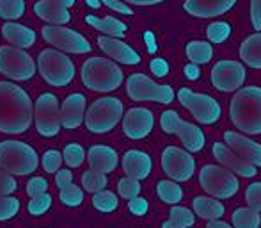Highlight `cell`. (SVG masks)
I'll return each mask as SVG.
<instances>
[{
	"mask_svg": "<svg viewBox=\"0 0 261 228\" xmlns=\"http://www.w3.org/2000/svg\"><path fill=\"white\" fill-rule=\"evenodd\" d=\"M34 105L27 91L13 82H0V132L23 134L31 128Z\"/></svg>",
	"mask_w": 261,
	"mask_h": 228,
	"instance_id": "6da1fadb",
	"label": "cell"
},
{
	"mask_svg": "<svg viewBox=\"0 0 261 228\" xmlns=\"http://www.w3.org/2000/svg\"><path fill=\"white\" fill-rule=\"evenodd\" d=\"M229 118L244 134H261V87L247 86L237 89V95L231 98Z\"/></svg>",
	"mask_w": 261,
	"mask_h": 228,
	"instance_id": "7a4b0ae2",
	"label": "cell"
},
{
	"mask_svg": "<svg viewBox=\"0 0 261 228\" xmlns=\"http://www.w3.org/2000/svg\"><path fill=\"white\" fill-rule=\"evenodd\" d=\"M82 82L87 89L98 93L116 91L123 84V70L105 57H91L82 64Z\"/></svg>",
	"mask_w": 261,
	"mask_h": 228,
	"instance_id": "3957f363",
	"label": "cell"
},
{
	"mask_svg": "<svg viewBox=\"0 0 261 228\" xmlns=\"http://www.w3.org/2000/svg\"><path fill=\"white\" fill-rule=\"evenodd\" d=\"M39 166V157L31 145L21 141L0 143V170L9 175L23 176L36 171Z\"/></svg>",
	"mask_w": 261,
	"mask_h": 228,
	"instance_id": "277c9868",
	"label": "cell"
},
{
	"mask_svg": "<svg viewBox=\"0 0 261 228\" xmlns=\"http://www.w3.org/2000/svg\"><path fill=\"white\" fill-rule=\"evenodd\" d=\"M38 70L46 84L64 87L75 79V64L68 56L54 49H46L38 57Z\"/></svg>",
	"mask_w": 261,
	"mask_h": 228,
	"instance_id": "5b68a950",
	"label": "cell"
},
{
	"mask_svg": "<svg viewBox=\"0 0 261 228\" xmlns=\"http://www.w3.org/2000/svg\"><path fill=\"white\" fill-rule=\"evenodd\" d=\"M123 112L124 107L119 98L105 97L96 100L87 109V114H84V121L87 130L93 134H107L119 123Z\"/></svg>",
	"mask_w": 261,
	"mask_h": 228,
	"instance_id": "8992f818",
	"label": "cell"
},
{
	"mask_svg": "<svg viewBox=\"0 0 261 228\" xmlns=\"http://www.w3.org/2000/svg\"><path fill=\"white\" fill-rule=\"evenodd\" d=\"M199 184L204 191L213 198L227 200L233 198L240 189L238 178L233 171L217 164H206L199 173Z\"/></svg>",
	"mask_w": 261,
	"mask_h": 228,
	"instance_id": "52a82bcc",
	"label": "cell"
},
{
	"mask_svg": "<svg viewBox=\"0 0 261 228\" xmlns=\"http://www.w3.org/2000/svg\"><path fill=\"white\" fill-rule=\"evenodd\" d=\"M126 93L134 102H158L171 104L174 100V89L167 84L153 82L144 73H134L126 80Z\"/></svg>",
	"mask_w": 261,
	"mask_h": 228,
	"instance_id": "ba28073f",
	"label": "cell"
},
{
	"mask_svg": "<svg viewBox=\"0 0 261 228\" xmlns=\"http://www.w3.org/2000/svg\"><path fill=\"white\" fill-rule=\"evenodd\" d=\"M160 127L165 134H174L179 138L189 152H201L204 148V132L197 125L181 120L176 111H165L160 116Z\"/></svg>",
	"mask_w": 261,
	"mask_h": 228,
	"instance_id": "9c48e42d",
	"label": "cell"
},
{
	"mask_svg": "<svg viewBox=\"0 0 261 228\" xmlns=\"http://www.w3.org/2000/svg\"><path fill=\"white\" fill-rule=\"evenodd\" d=\"M178 100L199 123L212 125L220 120L222 109H220L219 102L213 97H210V95L194 93L189 87H181L178 91Z\"/></svg>",
	"mask_w": 261,
	"mask_h": 228,
	"instance_id": "30bf717a",
	"label": "cell"
},
{
	"mask_svg": "<svg viewBox=\"0 0 261 228\" xmlns=\"http://www.w3.org/2000/svg\"><path fill=\"white\" fill-rule=\"evenodd\" d=\"M0 73L13 80H29L36 73V62L25 52L13 45L0 47Z\"/></svg>",
	"mask_w": 261,
	"mask_h": 228,
	"instance_id": "8fae6325",
	"label": "cell"
},
{
	"mask_svg": "<svg viewBox=\"0 0 261 228\" xmlns=\"http://www.w3.org/2000/svg\"><path fill=\"white\" fill-rule=\"evenodd\" d=\"M36 128L43 138H54L61 130V118H59V102L54 93H43L34 105Z\"/></svg>",
	"mask_w": 261,
	"mask_h": 228,
	"instance_id": "7c38bea8",
	"label": "cell"
},
{
	"mask_svg": "<svg viewBox=\"0 0 261 228\" xmlns=\"http://www.w3.org/2000/svg\"><path fill=\"white\" fill-rule=\"evenodd\" d=\"M43 39L55 49L69 54H87L91 52V45L82 34L61 25H46L41 31Z\"/></svg>",
	"mask_w": 261,
	"mask_h": 228,
	"instance_id": "4fadbf2b",
	"label": "cell"
},
{
	"mask_svg": "<svg viewBox=\"0 0 261 228\" xmlns=\"http://www.w3.org/2000/svg\"><path fill=\"white\" fill-rule=\"evenodd\" d=\"M162 170L174 182H187L194 176L196 161L185 150H179L178 146H167L162 152Z\"/></svg>",
	"mask_w": 261,
	"mask_h": 228,
	"instance_id": "5bb4252c",
	"label": "cell"
},
{
	"mask_svg": "<svg viewBox=\"0 0 261 228\" xmlns=\"http://www.w3.org/2000/svg\"><path fill=\"white\" fill-rule=\"evenodd\" d=\"M245 66L238 61H219L212 68V84L222 93H233L240 89L245 82Z\"/></svg>",
	"mask_w": 261,
	"mask_h": 228,
	"instance_id": "9a60e30c",
	"label": "cell"
},
{
	"mask_svg": "<svg viewBox=\"0 0 261 228\" xmlns=\"http://www.w3.org/2000/svg\"><path fill=\"white\" fill-rule=\"evenodd\" d=\"M123 132L130 139H144L151 134L153 125H155V116L149 109L134 107L126 114H123Z\"/></svg>",
	"mask_w": 261,
	"mask_h": 228,
	"instance_id": "2e32d148",
	"label": "cell"
},
{
	"mask_svg": "<svg viewBox=\"0 0 261 228\" xmlns=\"http://www.w3.org/2000/svg\"><path fill=\"white\" fill-rule=\"evenodd\" d=\"M213 157L220 163V166L227 168L229 171H233L234 175L244 176V178H252L256 176V168L252 164H249L247 161L242 159L238 153H234L226 143H215L213 145Z\"/></svg>",
	"mask_w": 261,
	"mask_h": 228,
	"instance_id": "e0dca14e",
	"label": "cell"
},
{
	"mask_svg": "<svg viewBox=\"0 0 261 228\" xmlns=\"http://www.w3.org/2000/svg\"><path fill=\"white\" fill-rule=\"evenodd\" d=\"M224 143L233 150L234 153L242 157L244 161H247L249 164H252L254 168H261V145L252 139L245 138V135L238 134V132L227 130L224 134Z\"/></svg>",
	"mask_w": 261,
	"mask_h": 228,
	"instance_id": "ac0fdd59",
	"label": "cell"
},
{
	"mask_svg": "<svg viewBox=\"0 0 261 228\" xmlns=\"http://www.w3.org/2000/svg\"><path fill=\"white\" fill-rule=\"evenodd\" d=\"M98 47L101 52L107 54L110 59L121 62V64L134 66L141 62V56L132 49L130 45L121 41V38H112V36H100L98 38Z\"/></svg>",
	"mask_w": 261,
	"mask_h": 228,
	"instance_id": "d6986e66",
	"label": "cell"
},
{
	"mask_svg": "<svg viewBox=\"0 0 261 228\" xmlns=\"http://www.w3.org/2000/svg\"><path fill=\"white\" fill-rule=\"evenodd\" d=\"M84 114H86V97L82 93H73L62 102L59 118H61V127L73 130L79 128L84 121Z\"/></svg>",
	"mask_w": 261,
	"mask_h": 228,
	"instance_id": "ffe728a7",
	"label": "cell"
},
{
	"mask_svg": "<svg viewBox=\"0 0 261 228\" xmlns=\"http://www.w3.org/2000/svg\"><path fill=\"white\" fill-rule=\"evenodd\" d=\"M237 0H185L183 9L196 18H215L233 9Z\"/></svg>",
	"mask_w": 261,
	"mask_h": 228,
	"instance_id": "44dd1931",
	"label": "cell"
},
{
	"mask_svg": "<svg viewBox=\"0 0 261 228\" xmlns=\"http://www.w3.org/2000/svg\"><path fill=\"white\" fill-rule=\"evenodd\" d=\"M151 168H153V161L146 152H141V150H128L123 155V171L126 173V176L144 180L149 176Z\"/></svg>",
	"mask_w": 261,
	"mask_h": 228,
	"instance_id": "7402d4cb",
	"label": "cell"
},
{
	"mask_svg": "<svg viewBox=\"0 0 261 228\" xmlns=\"http://www.w3.org/2000/svg\"><path fill=\"white\" fill-rule=\"evenodd\" d=\"M87 163L93 171L98 173H112L117 168V152L110 146L94 145L87 152Z\"/></svg>",
	"mask_w": 261,
	"mask_h": 228,
	"instance_id": "603a6c76",
	"label": "cell"
},
{
	"mask_svg": "<svg viewBox=\"0 0 261 228\" xmlns=\"http://www.w3.org/2000/svg\"><path fill=\"white\" fill-rule=\"evenodd\" d=\"M34 13L41 20L48 21L52 25H64L71 20L68 7L55 2V0H38L34 4Z\"/></svg>",
	"mask_w": 261,
	"mask_h": 228,
	"instance_id": "cb8c5ba5",
	"label": "cell"
},
{
	"mask_svg": "<svg viewBox=\"0 0 261 228\" xmlns=\"http://www.w3.org/2000/svg\"><path fill=\"white\" fill-rule=\"evenodd\" d=\"M2 36L7 43L18 47V49H31L36 43V32L32 29L11 20L2 25Z\"/></svg>",
	"mask_w": 261,
	"mask_h": 228,
	"instance_id": "d4e9b609",
	"label": "cell"
},
{
	"mask_svg": "<svg viewBox=\"0 0 261 228\" xmlns=\"http://www.w3.org/2000/svg\"><path fill=\"white\" fill-rule=\"evenodd\" d=\"M192 207H194V212H196L201 219H204V221L219 219V218H222L224 212H226V207H224L219 200H213V198H208V196H196L192 200Z\"/></svg>",
	"mask_w": 261,
	"mask_h": 228,
	"instance_id": "484cf974",
	"label": "cell"
},
{
	"mask_svg": "<svg viewBox=\"0 0 261 228\" xmlns=\"http://www.w3.org/2000/svg\"><path fill=\"white\" fill-rule=\"evenodd\" d=\"M87 25H91L96 31L103 32L105 36H112V38H123L126 34V25L123 21L116 20L114 16H105V18H98L94 14H87L86 16Z\"/></svg>",
	"mask_w": 261,
	"mask_h": 228,
	"instance_id": "4316f807",
	"label": "cell"
},
{
	"mask_svg": "<svg viewBox=\"0 0 261 228\" xmlns=\"http://www.w3.org/2000/svg\"><path fill=\"white\" fill-rule=\"evenodd\" d=\"M240 57L247 66L261 70V31L249 36L240 47Z\"/></svg>",
	"mask_w": 261,
	"mask_h": 228,
	"instance_id": "83f0119b",
	"label": "cell"
},
{
	"mask_svg": "<svg viewBox=\"0 0 261 228\" xmlns=\"http://www.w3.org/2000/svg\"><path fill=\"white\" fill-rule=\"evenodd\" d=\"M196 223V216L190 209L179 207L174 203V207H171L169 211V221L164 223V228H185L192 226Z\"/></svg>",
	"mask_w": 261,
	"mask_h": 228,
	"instance_id": "f1b7e54d",
	"label": "cell"
},
{
	"mask_svg": "<svg viewBox=\"0 0 261 228\" xmlns=\"http://www.w3.org/2000/svg\"><path fill=\"white\" fill-rule=\"evenodd\" d=\"M185 52L194 64H208L213 57L212 43L208 41H190Z\"/></svg>",
	"mask_w": 261,
	"mask_h": 228,
	"instance_id": "f546056e",
	"label": "cell"
},
{
	"mask_svg": "<svg viewBox=\"0 0 261 228\" xmlns=\"http://www.w3.org/2000/svg\"><path fill=\"white\" fill-rule=\"evenodd\" d=\"M156 194L164 203L174 205L183 200V189L172 180H160L156 184Z\"/></svg>",
	"mask_w": 261,
	"mask_h": 228,
	"instance_id": "4dcf8cb0",
	"label": "cell"
},
{
	"mask_svg": "<svg viewBox=\"0 0 261 228\" xmlns=\"http://www.w3.org/2000/svg\"><path fill=\"white\" fill-rule=\"evenodd\" d=\"M233 225L240 228H258L261 225V216L251 207L234 209L233 212Z\"/></svg>",
	"mask_w": 261,
	"mask_h": 228,
	"instance_id": "1f68e13d",
	"label": "cell"
},
{
	"mask_svg": "<svg viewBox=\"0 0 261 228\" xmlns=\"http://www.w3.org/2000/svg\"><path fill=\"white\" fill-rule=\"evenodd\" d=\"M107 184H109V180H107V175L105 173H98V171H86L82 175V187L84 191H87V193H98V191L105 189Z\"/></svg>",
	"mask_w": 261,
	"mask_h": 228,
	"instance_id": "d6a6232c",
	"label": "cell"
},
{
	"mask_svg": "<svg viewBox=\"0 0 261 228\" xmlns=\"http://www.w3.org/2000/svg\"><path fill=\"white\" fill-rule=\"evenodd\" d=\"M93 207L100 212H107V214L114 212L117 209V196L112 191H105V189L98 191L93 196Z\"/></svg>",
	"mask_w": 261,
	"mask_h": 228,
	"instance_id": "836d02e7",
	"label": "cell"
},
{
	"mask_svg": "<svg viewBox=\"0 0 261 228\" xmlns=\"http://www.w3.org/2000/svg\"><path fill=\"white\" fill-rule=\"evenodd\" d=\"M25 13V0H0V18L18 20Z\"/></svg>",
	"mask_w": 261,
	"mask_h": 228,
	"instance_id": "e575fe53",
	"label": "cell"
},
{
	"mask_svg": "<svg viewBox=\"0 0 261 228\" xmlns=\"http://www.w3.org/2000/svg\"><path fill=\"white\" fill-rule=\"evenodd\" d=\"M61 201L68 207H79L84 201V191L73 182L66 184L64 187H61Z\"/></svg>",
	"mask_w": 261,
	"mask_h": 228,
	"instance_id": "d590c367",
	"label": "cell"
},
{
	"mask_svg": "<svg viewBox=\"0 0 261 228\" xmlns=\"http://www.w3.org/2000/svg\"><path fill=\"white\" fill-rule=\"evenodd\" d=\"M117 193L124 200H132V198L141 194V180L132 178V176H124L117 182Z\"/></svg>",
	"mask_w": 261,
	"mask_h": 228,
	"instance_id": "8d00e7d4",
	"label": "cell"
},
{
	"mask_svg": "<svg viewBox=\"0 0 261 228\" xmlns=\"http://www.w3.org/2000/svg\"><path fill=\"white\" fill-rule=\"evenodd\" d=\"M20 212V201L11 194H0V221L14 218Z\"/></svg>",
	"mask_w": 261,
	"mask_h": 228,
	"instance_id": "74e56055",
	"label": "cell"
},
{
	"mask_svg": "<svg viewBox=\"0 0 261 228\" xmlns=\"http://www.w3.org/2000/svg\"><path fill=\"white\" fill-rule=\"evenodd\" d=\"M62 161L68 164L69 168H79L82 166V163L86 161V150L80 145H68L62 152Z\"/></svg>",
	"mask_w": 261,
	"mask_h": 228,
	"instance_id": "f35d334b",
	"label": "cell"
},
{
	"mask_svg": "<svg viewBox=\"0 0 261 228\" xmlns=\"http://www.w3.org/2000/svg\"><path fill=\"white\" fill-rule=\"evenodd\" d=\"M50 207H52V196L48 193H43L39 196H32L27 205L29 214L32 216H43Z\"/></svg>",
	"mask_w": 261,
	"mask_h": 228,
	"instance_id": "ab89813d",
	"label": "cell"
},
{
	"mask_svg": "<svg viewBox=\"0 0 261 228\" xmlns=\"http://www.w3.org/2000/svg\"><path fill=\"white\" fill-rule=\"evenodd\" d=\"M208 39L212 43H222L229 38L231 34V25L226 21H213L212 25H208Z\"/></svg>",
	"mask_w": 261,
	"mask_h": 228,
	"instance_id": "60d3db41",
	"label": "cell"
},
{
	"mask_svg": "<svg viewBox=\"0 0 261 228\" xmlns=\"http://www.w3.org/2000/svg\"><path fill=\"white\" fill-rule=\"evenodd\" d=\"M245 201L256 212H261V182H254L245 189Z\"/></svg>",
	"mask_w": 261,
	"mask_h": 228,
	"instance_id": "b9f144b4",
	"label": "cell"
},
{
	"mask_svg": "<svg viewBox=\"0 0 261 228\" xmlns=\"http://www.w3.org/2000/svg\"><path fill=\"white\" fill-rule=\"evenodd\" d=\"M41 164H43V170L46 173H55L62 164V153H59L57 150H48V152L43 155Z\"/></svg>",
	"mask_w": 261,
	"mask_h": 228,
	"instance_id": "7bdbcfd3",
	"label": "cell"
},
{
	"mask_svg": "<svg viewBox=\"0 0 261 228\" xmlns=\"http://www.w3.org/2000/svg\"><path fill=\"white\" fill-rule=\"evenodd\" d=\"M46 189H48V182H46L45 178H41V176H34V178H31L27 184V194L31 198L46 193Z\"/></svg>",
	"mask_w": 261,
	"mask_h": 228,
	"instance_id": "ee69618b",
	"label": "cell"
},
{
	"mask_svg": "<svg viewBox=\"0 0 261 228\" xmlns=\"http://www.w3.org/2000/svg\"><path fill=\"white\" fill-rule=\"evenodd\" d=\"M18 189V184L13 175L0 170V194H13Z\"/></svg>",
	"mask_w": 261,
	"mask_h": 228,
	"instance_id": "f6af8a7d",
	"label": "cell"
},
{
	"mask_svg": "<svg viewBox=\"0 0 261 228\" xmlns=\"http://www.w3.org/2000/svg\"><path fill=\"white\" fill-rule=\"evenodd\" d=\"M103 6H107L109 9L116 11V13H121V14H126V16H130V14H134V11H132V7L128 6L126 2H123V0H100Z\"/></svg>",
	"mask_w": 261,
	"mask_h": 228,
	"instance_id": "bcb514c9",
	"label": "cell"
},
{
	"mask_svg": "<svg viewBox=\"0 0 261 228\" xmlns=\"http://www.w3.org/2000/svg\"><path fill=\"white\" fill-rule=\"evenodd\" d=\"M128 209H130L132 214L142 216V214H146V211H148V201L135 196V198H132V200H128Z\"/></svg>",
	"mask_w": 261,
	"mask_h": 228,
	"instance_id": "7dc6e473",
	"label": "cell"
},
{
	"mask_svg": "<svg viewBox=\"0 0 261 228\" xmlns=\"http://www.w3.org/2000/svg\"><path fill=\"white\" fill-rule=\"evenodd\" d=\"M251 24L256 31H261V0H251Z\"/></svg>",
	"mask_w": 261,
	"mask_h": 228,
	"instance_id": "c3c4849f",
	"label": "cell"
},
{
	"mask_svg": "<svg viewBox=\"0 0 261 228\" xmlns=\"http://www.w3.org/2000/svg\"><path fill=\"white\" fill-rule=\"evenodd\" d=\"M73 182V173L69 170H61L59 168L57 171H55V184H57V187L61 189V187H64L66 184Z\"/></svg>",
	"mask_w": 261,
	"mask_h": 228,
	"instance_id": "681fc988",
	"label": "cell"
},
{
	"mask_svg": "<svg viewBox=\"0 0 261 228\" xmlns=\"http://www.w3.org/2000/svg\"><path fill=\"white\" fill-rule=\"evenodd\" d=\"M151 72L155 73L156 77H165V75H167V72H169L167 62H165L164 59H160V57L153 59V61H151Z\"/></svg>",
	"mask_w": 261,
	"mask_h": 228,
	"instance_id": "f907efd6",
	"label": "cell"
},
{
	"mask_svg": "<svg viewBox=\"0 0 261 228\" xmlns=\"http://www.w3.org/2000/svg\"><path fill=\"white\" fill-rule=\"evenodd\" d=\"M185 75H187V79H190V80L199 79V75H201V72H199V64H194V62H190V64H187V66H185Z\"/></svg>",
	"mask_w": 261,
	"mask_h": 228,
	"instance_id": "816d5d0a",
	"label": "cell"
},
{
	"mask_svg": "<svg viewBox=\"0 0 261 228\" xmlns=\"http://www.w3.org/2000/svg\"><path fill=\"white\" fill-rule=\"evenodd\" d=\"M126 4H134V6H156V4H162L165 0H123Z\"/></svg>",
	"mask_w": 261,
	"mask_h": 228,
	"instance_id": "f5cc1de1",
	"label": "cell"
},
{
	"mask_svg": "<svg viewBox=\"0 0 261 228\" xmlns=\"http://www.w3.org/2000/svg\"><path fill=\"white\" fill-rule=\"evenodd\" d=\"M208 226L210 228H229V223H224L219 219H212V221H208Z\"/></svg>",
	"mask_w": 261,
	"mask_h": 228,
	"instance_id": "db71d44e",
	"label": "cell"
},
{
	"mask_svg": "<svg viewBox=\"0 0 261 228\" xmlns=\"http://www.w3.org/2000/svg\"><path fill=\"white\" fill-rule=\"evenodd\" d=\"M86 4H89L91 7H94V9H96V7H100L101 6V2L100 0H86Z\"/></svg>",
	"mask_w": 261,
	"mask_h": 228,
	"instance_id": "11a10c76",
	"label": "cell"
},
{
	"mask_svg": "<svg viewBox=\"0 0 261 228\" xmlns=\"http://www.w3.org/2000/svg\"><path fill=\"white\" fill-rule=\"evenodd\" d=\"M55 2L62 4V6H66V7H71L73 4H75V0H55Z\"/></svg>",
	"mask_w": 261,
	"mask_h": 228,
	"instance_id": "9f6ffc18",
	"label": "cell"
}]
</instances>
